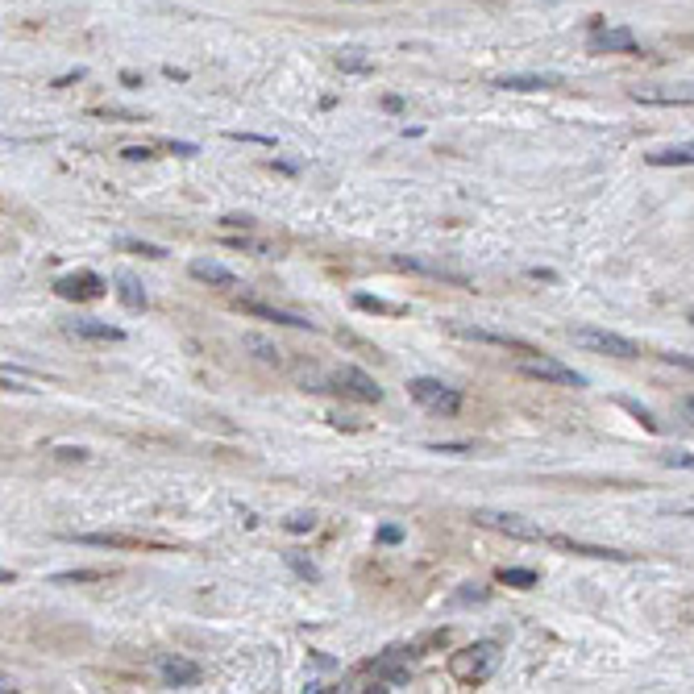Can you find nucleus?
<instances>
[{
	"instance_id": "21",
	"label": "nucleus",
	"mask_w": 694,
	"mask_h": 694,
	"mask_svg": "<svg viewBox=\"0 0 694 694\" xmlns=\"http://www.w3.org/2000/svg\"><path fill=\"white\" fill-rule=\"evenodd\" d=\"M242 345H245V350H254V358H258V362H266V366H283V350H279V345H271L266 337H258V333H245Z\"/></svg>"
},
{
	"instance_id": "24",
	"label": "nucleus",
	"mask_w": 694,
	"mask_h": 694,
	"mask_svg": "<svg viewBox=\"0 0 694 694\" xmlns=\"http://www.w3.org/2000/svg\"><path fill=\"white\" fill-rule=\"evenodd\" d=\"M649 166H694V146H682V150H657V154H649Z\"/></svg>"
},
{
	"instance_id": "29",
	"label": "nucleus",
	"mask_w": 694,
	"mask_h": 694,
	"mask_svg": "<svg viewBox=\"0 0 694 694\" xmlns=\"http://www.w3.org/2000/svg\"><path fill=\"white\" fill-rule=\"evenodd\" d=\"M337 67L350 71V75H366V71H374V63H370V58H358V50H350V55H337Z\"/></svg>"
},
{
	"instance_id": "6",
	"label": "nucleus",
	"mask_w": 694,
	"mask_h": 694,
	"mask_svg": "<svg viewBox=\"0 0 694 694\" xmlns=\"http://www.w3.org/2000/svg\"><path fill=\"white\" fill-rule=\"evenodd\" d=\"M328 387L341 391V395H354V399H362V404H379L382 399V387L370 379L366 370H358V366H337L333 374H328Z\"/></svg>"
},
{
	"instance_id": "43",
	"label": "nucleus",
	"mask_w": 694,
	"mask_h": 694,
	"mask_svg": "<svg viewBox=\"0 0 694 694\" xmlns=\"http://www.w3.org/2000/svg\"><path fill=\"white\" fill-rule=\"evenodd\" d=\"M274 171H283V175H296V171H300V163H271Z\"/></svg>"
},
{
	"instance_id": "37",
	"label": "nucleus",
	"mask_w": 694,
	"mask_h": 694,
	"mask_svg": "<svg viewBox=\"0 0 694 694\" xmlns=\"http://www.w3.org/2000/svg\"><path fill=\"white\" fill-rule=\"evenodd\" d=\"M433 453H453V458H466V453H474L470 445H428Z\"/></svg>"
},
{
	"instance_id": "41",
	"label": "nucleus",
	"mask_w": 694,
	"mask_h": 694,
	"mask_svg": "<svg viewBox=\"0 0 694 694\" xmlns=\"http://www.w3.org/2000/svg\"><path fill=\"white\" fill-rule=\"evenodd\" d=\"M121 83L125 88H142V75L137 71H121Z\"/></svg>"
},
{
	"instance_id": "15",
	"label": "nucleus",
	"mask_w": 694,
	"mask_h": 694,
	"mask_svg": "<svg viewBox=\"0 0 694 694\" xmlns=\"http://www.w3.org/2000/svg\"><path fill=\"white\" fill-rule=\"evenodd\" d=\"M112 291H117V300L129 308V312H146L150 308V296H146V287L137 283L129 271H117L112 274Z\"/></svg>"
},
{
	"instance_id": "11",
	"label": "nucleus",
	"mask_w": 694,
	"mask_h": 694,
	"mask_svg": "<svg viewBox=\"0 0 694 694\" xmlns=\"http://www.w3.org/2000/svg\"><path fill=\"white\" fill-rule=\"evenodd\" d=\"M450 333H458V337H470V341H482V345H499V350H516V354H532L528 341L512 337V333H490V328L462 325V320H450Z\"/></svg>"
},
{
	"instance_id": "39",
	"label": "nucleus",
	"mask_w": 694,
	"mask_h": 694,
	"mask_svg": "<svg viewBox=\"0 0 694 694\" xmlns=\"http://www.w3.org/2000/svg\"><path fill=\"white\" fill-rule=\"evenodd\" d=\"M220 225H229V229H250L254 220H250V217H225V220H220Z\"/></svg>"
},
{
	"instance_id": "14",
	"label": "nucleus",
	"mask_w": 694,
	"mask_h": 694,
	"mask_svg": "<svg viewBox=\"0 0 694 694\" xmlns=\"http://www.w3.org/2000/svg\"><path fill=\"white\" fill-rule=\"evenodd\" d=\"M158 674H163L166 686H179V690H188V686H196V682L204 678V669L196 666V661H188V657H163Z\"/></svg>"
},
{
	"instance_id": "27",
	"label": "nucleus",
	"mask_w": 694,
	"mask_h": 694,
	"mask_svg": "<svg viewBox=\"0 0 694 694\" xmlns=\"http://www.w3.org/2000/svg\"><path fill=\"white\" fill-rule=\"evenodd\" d=\"M121 250H129V254H142V258H154V262H163L166 258V250L163 245H150V242H134V237H121Z\"/></svg>"
},
{
	"instance_id": "30",
	"label": "nucleus",
	"mask_w": 694,
	"mask_h": 694,
	"mask_svg": "<svg viewBox=\"0 0 694 694\" xmlns=\"http://www.w3.org/2000/svg\"><path fill=\"white\" fill-rule=\"evenodd\" d=\"M620 408H624V412H632V416H636V420L644 424V428H649V433H661V424L653 420V412H649V408H640L636 399H620Z\"/></svg>"
},
{
	"instance_id": "9",
	"label": "nucleus",
	"mask_w": 694,
	"mask_h": 694,
	"mask_svg": "<svg viewBox=\"0 0 694 694\" xmlns=\"http://www.w3.org/2000/svg\"><path fill=\"white\" fill-rule=\"evenodd\" d=\"M553 549H566V553H578V558H595V561H632V553L624 549H607V544H586V541H574V536H561V532H549Z\"/></svg>"
},
{
	"instance_id": "34",
	"label": "nucleus",
	"mask_w": 694,
	"mask_h": 694,
	"mask_svg": "<svg viewBox=\"0 0 694 694\" xmlns=\"http://www.w3.org/2000/svg\"><path fill=\"white\" fill-rule=\"evenodd\" d=\"M121 158H129V163H142V158H154V150H150V146H125Z\"/></svg>"
},
{
	"instance_id": "33",
	"label": "nucleus",
	"mask_w": 694,
	"mask_h": 694,
	"mask_svg": "<svg viewBox=\"0 0 694 694\" xmlns=\"http://www.w3.org/2000/svg\"><path fill=\"white\" fill-rule=\"evenodd\" d=\"M283 528H287V532H312V528H316V520H312V516H291V520L283 524Z\"/></svg>"
},
{
	"instance_id": "31",
	"label": "nucleus",
	"mask_w": 694,
	"mask_h": 694,
	"mask_svg": "<svg viewBox=\"0 0 694 694\" xmlns=\"http://www.w3.org/2000/svg\"><path fill=\"white\" fill-rule=\"evenodd\" d=\"M374 541H379V544H399V541H404V528H399V524H382V528L374 532Z\"/></svg>"
},
{
	"instance_id": "2",
	"label": "nucleus",
	"mask_w": 694,
	"mask_h": 694,
	"mask_svg": "<svg viewBox=\"0 0 694 694\" xmlns=\"http://www.w3.org/2000/svg\"><path fill=\"white\" fill-rule=\"evenodd\" d=\"M408 395L420 404V408L436 412V416H453V412H462V391H458V387H445V382H436V379H412Z\"/></svg>"
},
{
	"instance_id": "44",
	"label": "nucleus",
	"mask_w": 694,
	"mask_h": 694,
	"mask_svg": "<svg viewBox=\"0 0 694 694\" xmlns=\"http://www.w3.org/2000/svg\"><path fill=\"white\" fill-rule=\"evenodd\" d=\"M682 408H686V416L694 420V395H686V399H682Z\"/></svg>"
},
{
	"instance_id": "36",
	"label": "nucleus",
	"mask_w": 694,
	"mask_h": 694,
	"mask_svg": "<svg viewBox=\"0 0 694 694\" xmlns=\"http://www.w3.org/2000/svg\"><path fill=\"white\" fill-rule=\"evenodd\" d=\"M661 462H666V466H682V470H694V453H666Z\"/></svg>"
},
{
	"instance_id": "23",
	"label": "nucleus",
	"mask_w": 694,
	"mask_h": 694,
	"mask_svg": "<svg viewBox=\"0 0 694 694\" xmlns=\"http://www.w3.org/2000/svg\"><path fill=\"white\" fill-rule=\"evenodd\" d=\"M283 561L291 566V574H300L304 582H320V570H316V561H312V558H304L300 549H287Z\"/></svg>"
},
{
	"instance_id": "45",
	"label": "nucleus",
	"mask_w": 694,
	"mask_h": 694,
	"mask_svg": "<svg viewBox=\"0 0 694 694\" xmlns=\"http://www.w3.org/2000/svg\"><path fill=\"white\" fill-rule=\"evenodd\" d=\"M682 516H686V520H694V507H682Z\"/></svg>"
},
{
	"instance_id": "42",
	"label": "nucleus",
	"mask_w": 694,
	"mask_h": 694,
	"mask_svg": "<svg viewBox=\"0 0 694 694\" xmlns=\"http://www.w3.org/2000/svg\"><path fill=\"white\" fill-rule=\"evenodd\" d=\"M532 279H544V283H553V279H558V274H553V271H544V266H532Z\"/></svg>"
},
{
	"instance_id": "25",
	"label": "nucleus",
	"mask_w": 694,
	"mask_h": 694,
	"mask_svg": "<svg viewBox=\"0 0 694 694\" xmlns=\"http://www.w3.org/2000/svg\"><path fill=\"white\" fill-rule=\"evenodd\" d=\"M354 308L358 312H379V316H404L399 304H387V300H379V296H354Z\"/></svg>"
},
{
	"instance_id": "17",
	"label": "nucleus",
	"mask_w": 694,
	"mask_h": 694,
	"mask_svg": "<svg viewBox=\"0 0 694 694\" xmlns=\"http://www.w3.org/2000/svg\"><path fill=\"white\" fill-rule=\"evenodd\" d=\"M71 541L96 544V549H150V541H142V536H125V532H75Z\"/></svg>"
},
{
	"instance_id": "13",
	"label": "nucleus",
	"mask_w": 694,
	"mask_h": 694,
	"mask_svg": "<svg viewBox=\"0 0 694 694\" xmlns=\"http://www.w3.org/2000/svg\"><path fill=\"white\" fill-rule=\"evenodd\" d=\"M366 669L374 674V682H387V686H408L412 682V666H408V653H387V657H374L366 661Z\"/></svg>"
},
{
	"instance_id": "7",
	"label": "nucleus",
	"mask_w": 694,
	"mask_h": 694,
	"mask_svg": "<svg viewBox=\"0 0 694 694\" xmlns=\"http://www.w3.org/2000/svg\"><path fill=\"white\" fill-rule=\"evenodd\" d=\"M109 291V283L100 279L96 271H75V274H63V279H55V296H63V300H75V304H88V300H100Z\"/></svg>"
},
{
	"instance_id": "1",
	"label": "nucleus",
	"mask_w": 694,
	"mask_h": 694,
	"mask_svg": "<svg viewBox=\"0 0 694 694\" xmlns=\"http://www.w3.org/2000/svg\"><path fill=\"white\" fill-rule=\"evenodd\" d=\"M499 666V644L495 640H478V644H466L462 653L450 657V674L462 686H482V682L495 674Z\"/></svg>"
},
{
	"instance_id": "28",
	"label": "nucleus",
	"mask_w": 694,
	"mask_h": 694,
	"mask_svg": "<svg viewBox=\"0 0 694 694\" xmlns=\"http://www.w3.org/2000/svg\"><path fill=\"white\" fill-rule=\"evenodd\" d=\"M109 570H63L55 574V582H104Z\"/></svg>"
},
{
	"instance_id": "32",
	"label": "nucleus",
	"mask_w": 694,
	"mask_h": 694,
	"mask_svg": "<svg viewBox=\"0 0 694 694\" xmlns=\"http://www.w3.org/2000/svg\"><path fill=\"white\" fill-rule=\"evenodd\" d=\"M233 142H254V146H274V137H262V134H242V129H229Z\"/></svg>"
},
{
	"instance_id": "12",
	"label": "nucleus",
	"mask_w": 694,
	"mask_h": 694,
	"mask_svg": "<svg viewBox=\"0 0 694 694\" xmlns=\"http://www.w3.org/2000/svg\"><path fill=\"white\" fill-rule=\"evenodd\" d=\"M628 96H632L636 104L674 109V104H694V83H682V88H628Z\"/></svg>"
},
{
	"instance_id": "10",
	"label": "nucleus",
	"mask_w": 694,
	"mask_h": 694,
	"mask_svg": "<svg viewBox=\"0 0 694 694\" xmlns=\"http://www.w3.org/2000/svg\"><path fill=\"white\" fill-rule=\"evenodd\" d=\"M237 308H242L245 316H258V320H274V325H287V328H308V333H316V320H308V316H300V312H283V308H274V304H262V300H237Z\"/></svg>"
},
{
	"instance_id": "3",
	"label": "nucleus",
	"mask_w": 694,
	"mask_h": 694,
	"mask_svg": "<svg viewBox=\"0 0 694 694\" xmlns=\"http://www.w3.org/2000/svg\"><path fill=\"white\" fill-rule=\"evenodd\" d=\"M474 524L490 532H504V536H516V541H549V532L541 524H532V520L516 516V512H490V507H478L474 512Z\"/></svg>"
},
{
	"instance_id": "8",
	"label": "nucleus",
	"mask_w": 694,
	"mask_h": 694,
	"mask_svg": "<svg viewBox=\"0 0 694 694\" xmlns=\"http://www.w3.org/2000/svg\"><path fill=\"white\" fill-rule=\"evenodd\" d=\"M595 55H636V34L628 26H603V29H595L590 34V42H586Z\"/></svg>"
},
{
	"instance_id": "16",
	"label": "nucleus",
	"mask_w": 694,
	"mask_h": 694,
	"mask_svg": "<svg viewBox=\"0 0 694 694\" xmlns=\"http://www.w3.org/2000/svg\"><path fill=\"white\" fill-rule=\"evenodd\" d=\"M395 266H404V271H416V274H428V279H441V283H453V287H470L462 271H450V266H441V262H428V258H395Z\"/></svg>"
},
{
	"instance_id": "35",
	"label": "nucleus",
	"mask_w": 694,
	"mask_h": 694,
	"mask_svg": "<svg viewBox=\"0 0 694 694\" xmlns=\"http://www.w3.org/2000/svg\"><path fill=\"white\" fill-rule=\"evenodd\" d=\"M55 458H58V462H83V458H88V450H80V445H75V450H71V445H63V450H55Z\"/></svg>"
},
{
	"instance_id": "5",
	"label": "nucleus",
	"mask_w": 694,
	"mask_h": 694,
	"mask_svg": "<svg viewBox=\"0 0 694 694\" xmlns=\"http://www.w3.org/2000/svg\"><path fill=\"white\" fill-rule=\"evenodd\" d=\"M516 370H520V374H528V379L558 382V387H586V374H578V370H570V366H561V362H553V358H541L536 350H532V354H520Z\"/></svg>"
},
{
	"instance_id": "20",
	"label": "nucleus",
	"mask_w": 694,
	"mask_h": 694,
	"mask_svg": "<svg viewBox=\"0 0 694 694\" xmlns=\"http://www.w3.org/2000/svg\"><path fill=\"white\" fill-rule=\"evenodd\" d=\"M188 274H191V279H200V283H212V287H233V283H237L229 266H220V262H212V258H196L188 266Z\"/></svg>"
},
{
	"instance_id": "19",
	"label": "nucleus",
	"mask_w": 694,
	"mask_h": 694,
	"mask_svg": "<svg viewBox=\"0 0 694 694\" xmlns=\"http://www.w3.org/2000/svg\"><path fill=\"white\" fill-rule=\"evenodd\" d=\"M504 92H544V88H561V75H504L495 80Z\"/></svg>"
},
{
	"instance_id": "40",
	"label": "nucleus",
	"mask_w": 694,
	"mask_h": 694,
	"mask_svg": "<svg viewBox=\"0 0 694 694\" xmlns=\"http://www.w3.org/2000/svg\"><path fill=\"white\" fill-rule=\"evenodd\" d=\"M382 109H387V112H404V100H399V96H382Z\"/></svg>"
},
{
	"instance_id": "22",
	"label": "nucleus",
	"mask_w": 694,
	"mask_h": 694,
	"mask_svg": "<svg viewBox=\"0 0 694 694\" xmlns=\"http://www.w3.org/2000/svg\"><path fill=\"white\" fill-rule=\"evenodd\" d=\"M495 578H499L504 586H516V590H532V586L541 582V574L528 570V566H504Z\"/></svg>"
},
{
	"instance_id": "38",
	"label": "nucleus",
	"mask_w": 694,
	"mask_h": 694,
	"mask_svg": "<svg viewBox=\"0 0 694 694\" xmlns=\"http://www.w3.org/2000/svg\"><path fill=\"white\" fill-rule=\"evenodd\" d=\"M470 599H490V590H462V595H458V603H470Z\"/></svg>"
},
{
	"instance_id": "18",
	"label": "nucleus",
	"mask_w": 694,
	"mask_h": 694,
	"mask_svg": "<svg viewBox=\"0 0 694 694\" xmlns=\"http://www.w3.org/2000/svg\"><path fill=\"white\" fill-rule=\"evenodd\" d=\"M67 333L71 337H83V341H125L121 328L104 325V320H67Z\"/></svg>"
},
{
	"instance_id": "26",
	"label": "nucleus",
	"mask_w": 694,
	"mask_h": 694,
	"mask_svg": "<svg viewBox=\"0 0 694 694\" xmlns=\"http://www.w3.org/2000/svg\"><path fill=\"white\" fill-rule=\"evenodd\" d=\"M225 245H229V250H245V254H274V245H271V242L245 237V233H237V237H225Z\"/></svg>"
},
{
	"instance_id": "4",
	"label": "nucleus",
	"mask_w": 694,
	"mask_h": 694,
	"mask_svg": "<svg viewBox=\"0 0 694 694\" xmlns=\"http://www.w3.org/2000/svg\"><path fill=\"white\" fill-rule=\"evenodd\" d=\"M570 341L582 345V350H595V354H612V358H640V345L636 341L620 337V333H607V328H570Z\"/></svg>"
}]
</instances>
